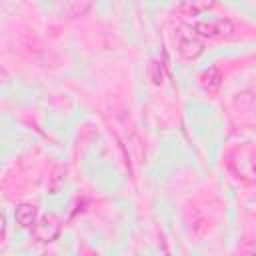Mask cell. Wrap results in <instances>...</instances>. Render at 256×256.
I'll return each mask as SVG.
<instances>
[{
    "label": "cell",
    "mask_w": 256,
    "mask_h": 256,
    "mask_svg": "<svg viewBox=\"0 0 256 256\" xmlns=\"http://www.w3.org/2000/svg\"><path fill=\"white\" fill-rule=\"evenodd\" d=\"M176 50L182 58L194 60L202 54L204 44H202V40L198 38V34L194 30L192 32H178L176 34Z\"/></svg>",
    "instance_id": "3"
},
{
    "label": "cell",
    "mask_w": 256,
    "mask_h": 256,
    "mask_svg": "<svg viewBox=\"0 0 256 256\" xmlns=\"http://www.w3.org/2000/svg\"><path fill=\"white\" fill-rule=\"evenodd\" d=\"M214 4H216V0H180V2H178V8H180L184 14L196 16V14L206 12V10L212 8Z\"/></svg>",
    "instance_id": "6"
},
{
    "label": "cell",
    "mask_w": 256,
    "mask_h": 256,
    "mask_svg": "<svg viewBox=\"0 0 256 256\" xmlns=\"http://www.w3.org/2000/svg\"><path fill=\"white\" fill-rule=\"evenodd\" d=\"M192 30L202 36V38H230L236 32V26L232 24L230 18H204V20H196L192 24Z\"/></svg>",
    "instance_id": "1"
},
{
    "label": "cell",
    "mask_w": 256,
    "mask_h": 256,
    "mask_svg": "<svg viewBox=\"0 0 256 256\" xmlns=\"http://www.w3.org/2000/svg\"><path fill=\"white\" fill-rule=\"evenodd\" d=\"M14 220L22 228H32L36 224V220H38V208L34 204H28V202L18 204L16 210H14Z\"/></svg>",
    "instance_id": "4"
},
{
    "label": "cell",
    "mask_w": 256,
    "mask_h": 256,
    "mask_svg": "<svg viewBox=\"0 0 256 256\" xmlns=\"http://www.w3.org/2000/svg\"><path fill=\"white\" fill-rule=\"evenodd\" d=\"M60 220L54 216V214H46V216H40L36 220V224L32 226V236L42 242V244H48V242H54L60 234Z\"/></svg>",
    "instance_id": "2"
},
{
    "label": "cell",
    "mask_w": 256,
    "mask_h": 256,
    "mask_svg": "<svg viewBox=\"0 0 256 256\" xmlns=\"http://www.w3.org/2000/svg\"><path fill=\"white\" fill-rule=\"evenodd\" d=\"M150 78L154 84H160L162 82V70H160V64L158 62H152L150 64Z\"/></svg>",
    "instance_id": "7"
},
{
    "label": "cell",
    "mask_w": 256,
    "mask_h": 256,
    "mask_svg": "<svg viewBox=\"0 0 256 256\" xmlns=\"http://www.w3.org/2000/svg\"><path fill=\"white\" fill-rule=\"evenodd\" d=\"M240 252H246V254H256V242H250L246 246L240 248Z\"/></svg>",
    "instance_id": "8"
},
{
    "label": "cell",
    "mask_w": 256,
    "mask_h": 256,
    "mask_svg": "<svg viewBox=\"0 0 256 256\" xmlns=\"http://www.w3.org/2000/svg\"><path fill=\"white\" fill-rule=\"evenodd\" d=\"M220 82H222V74H220V70H218L216 66H210V68H206V70L200 74V84H202V88L208 90V92H212V94L220 88Z\"/></svg>",
    "instance_id": "5"
}]
</instances>
